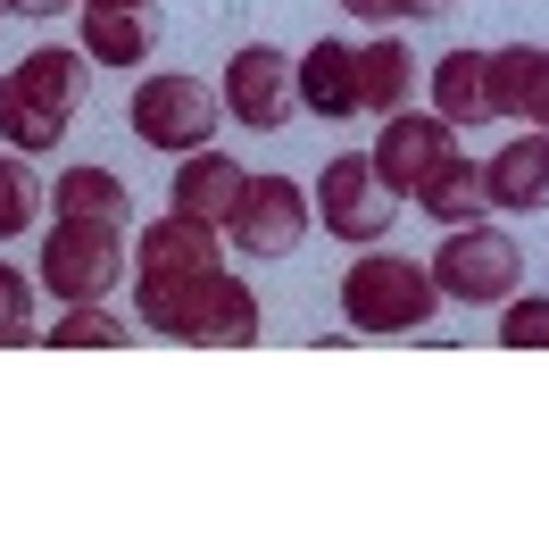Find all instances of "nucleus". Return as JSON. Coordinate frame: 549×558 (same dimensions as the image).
Listing matches in <instances>:
<instances>
[{
  "label": "nucleus",
  "mask_w": 549,
  "mask_h": 558,
  "mask_svg": "<svg viewBox=\"0 0 549 558\" xmlns=\"http://www.w3.org/2000/svg\"><path fill=\"white\" fill-rule=\"evenodd\" d=\"M516 117L549 134V50H525V100H516Z\"/></svg>",
  "instance_id": "obj_25"
},
{
  "label": "nucleus",
  "mask_w": 549,
  "mask_h": 558,
  "mask_svg": "<svg viewBox=\"0 0 549 558\" xmlns=\"http://www.w3.org/2000/svg\"><path fill=\"white\" fill-rule=\"evenodd\" d=\"M84 9H125V0H84Z\"/></svg>",
  "instance_id": "obj_29"
},
{
  "label": "nucleus",
  "mask_w": 549,
  "mask_h": 558,
  "mask_svg": "<svg viewBox=\"0 0 549 558\" xmlns=\"http://www.w3.org/2000/svg\"><path fill=\"white\" fill-rule=\"evenodd\" d=\"M308 201H317V226L333 233V242H383L391 217H400V192L375 175V159H366V150H333Z\"/></svg>",
  "instance_id": "obj_7"
},
{
  "label": "nucleus",
  "mask_w": 549,
  "mask_h": 558,
  "mask_svg": "<svg viewBox=\"0 0 549 558\" xmlns=\"http://www.w3.org/2000/svg\"><path fill=\"white\" fill-rule=\"evenodd\" d=\"M42 342H59V350H134V326L109 317L100 301H59V326H42Z\"/></svg>",
  "instance_id": "obj_20"
},
{
  "label": "nucleus",
  "mask_w": 549,
  "mask_h": 558,
  "mask_svg": "<svg viewBox=\"0 0 549 558\" xmlns=\"http://www.w3.org/2000/svg\"><path fill=\"white\" fill-rule=\"evenodd\" d=\"M516 276H525V251H516V233L500 226H441V251H434V283L441 301H466V308H491L516 292Z\"/></svg>",
  "instance_id": "obj_5"
},
{
  "label": "nucleus",
  "mask_w": 549,
  "mask_h": 558,
  "mask_svg": "<svg viewBox=\"0 0 549 558\" xmlns=\"http://www.w3.org/2000/svg\"><path fill=\"white\" fill-rule=\"evenodd\" d=\"M75 109H84V59L42 43V50H25L9 68V84H0V142L34 159V150H50L75 125Z\"/></svg>",
  "instance_id": "obj_2"
},
{
  "label": "nucleus",
  "mask_w": 549,
  "mask_h": 558,
  "mask_svg": "<svg viewBox=\"0 0 549 558\" xmlns=\"http://www.w3.org/2000/svg\"><path fill=\"white\" fill-rule=\"evenodd\" d=\"M25 342H42V326H34V283L0 258V350H25Z\"/></svg>",
  "instance_id": "obj_22"
},
{
  "label": "nucleus",
  "mask_w": 549,
  "mask_h": 558,
  "mask_svg": "<svg viewBox=\"0 0 549 558\" xmlns=\"http://www.w3.org/2000/svg\"><path fill=\"white\" fill-rule=\"evenodd\" d=\"M217 117H225V93H208L200 75H142L134 100H125V125L150 150H175V159L217 142Z\"/></svg>",
  "instance_id": "obj_6"
},
{
  "label": "nucleus",
  "mask_w": 549,
  "mask_h": 558,
  "mask_svg": "<svg viewBox=\"0 0 549 558\" xmlns=\"http://www.w3.org/2000/svg\"><path fill=\"white\" fill-rule=\"evenodd\" d=\"M134 308H142V326H150V333L192 342V350H242V342H258V292L233 276V267L159 283V292H134Z\"/></svg>",
  "instance_id": "obj_1"
},
{
  "label": "nucleus",
  "mask_w": 549,
  "mask_h": 558,
  "mask_svg": "<svg viewBox=\"0 0 549 558\" xmlns=\"http://www.w3.org/2000/svg\"><path fill=\"white\" fill-rule=\"evenodd\" d=\"M75 0H9V17H68Z\"/></svg>",
  "instance_id": "obj_27"
},
{
  "label": "nucleus",
  "mask_w": 549,
  "mask_h": 558,
  "mask_svg": "<svg viewBox=\"0 0 549 558\" xmlns=\"http://www.w3.org/2000/svg\"><path fill=\"white\" fill-rule=\"evenodd\" d=\"M525 50H533V43H508V50H491V100H500V125L516 117V100H525Z\"/></svg>",
  "instance_id": "obj_24"
},
{
  "label": "nucleus",
  "mask_w": 549,
  "mask_h": 558,
  "mask_svg": "<svg viewBox=\"0 0 549 558\" xmlns=\"http://www.w3.org/2000/svg\"><path fill=\"white\" fill-rule=\"evenodd\" d=\"M508 317H500V342L508 350H549V301H516V292H508Z\"/></svg>",
  "instance_id": "obj_23"
},
{
  "label": "nucleus",
  "mask_w": 549,
  "mask_h": 558,
  "mask_svg": "<svg viewBox=\"0 0 549 558\" xmlns=\"http://www.w3.org/2000/svg\"><path fill=\"white\" fill-rule=\"evenodd\" d=\"M134 292H159V283H183V276H208V267H225V226H208V217H150L134 242Z\"/></svg>",
  "instance_id": "obj_10"
},
{
  "label": "nucleus",
  "mask_w": 549,
  "mask_h": 558,
  "mask_svg": "<svg viewBox=\"0 0 549 558\" xmlns=\"http://www.w3.org/2000/svg\"><path fill=\"white\" fill-rule=\"evenodd\" d=\"M350 17H366V25H391V0H342Z\"/></svg>",
  "instance_id": "obj_28"
},
{
  "label": "nucleus",
  "mask_w": 549,
  "mask_h": 558,
  "mask_svg": "<svg viewBox=\"0 0 549 558\" xmlns=\"http://www.w3.org/2000/svg\"><path fill=\"white\" fill-rule=\"evenodd\" d=\"M457 0H391V17H408V25H434V17H450Z\"/></svg>",
  "instance_id": "obj_26"
},
{
  "label": "nucleus",
  "mask_w": 549,
  "mask_h": 558,
  "mask_svg": "<svg viewBox=\"0 0 549 558\" xmlns=\"http://www.w3.org/2000/svg\"><path fill=\"white\" fill-rule=\"evenodd\" d=\"M42 217V184L25 175V150H0V242H17Z\"/></svg>",
  "instance_id": "obj_21"
},
{
  "label": "nucleus",
  "mask_w": 549,
  "mask_h": 558,
  "mask_svg": "<svg viewBox=\"0 0 549 558\" xmlns=\"http://www.w3.org/2000/svg\"><path fill=\"white\" fill-rule=\"evenodd\" d=\"M0 17H9V0H0Z\"/></svg>",
  "instance_id": "obj_30"
},
{
  "label": "nucleus",
  "mask_w": 549,
  "mask_h": 558,
  "mask_svg": "<svg viewBox=\"0 0 549 558\" xmlns=\"http://www.w3.org/2000/svg\"><path fill=\"white\" fill-rule=\"evenodd\" d=\"M416 209H425V217H441V226H475V217L491 209V184H483V159H466V150H457V159L441 167L434 184L416 192Z\"/></svg>",
  "instance_id": "obj_18"
},
{
  "label": "nucleus",
  "mask_w": 549,
  "mask_h": 558,
  "mask_svg": "<svg viewBox=\"0 0 549 558\" xmlns=\"http://www.w3.org/2000/svg\"><path fill=\"white\" fill-rule=\"evenodd\" d=\"M358 109H375V117L416 109V68H408V50L391 43V34L358 43Z\"/></svg>",
  "instance_id": "obj_17"
},
{
  "label": "nucleus",
  "mask_w": 549,
  "mask_h": 558,
  "mask_svg": "<svg viewBox=\"0 0 549 558\" xmlns=\"http://www.w3.org/2000/svg\"><path fill=\"white\" fill-rule=\"evenodd\" d=\"M483 184H491V209H516V217H541L549 209V134H516L508 150L483 159Z\"/></svg>",
  "instance_id": "obj_13"
},
{
  "label": "nucleus",
  "mask_w": 549,
  "mask_h": 558,
  "mask_svg": "<svg viewBox=\"0 0 549 558\" xmlns=\"http://www.w3.org/2000/svg\"><path fill=\"white\" fill-rule=\"evenodd\" d=\"M366 159H375V175H383L391 192H408V201H416V192L457 159V125L441 109H400V117H383V134H375Z\"/></svg>",
  "instance_id": "obj_9"
},
{
  "label": "nucleus",
  "mask_w": 549,
  "mask_h": 558,
  "mask_svg": "<svg viewBox=\"0 0 549 558\" xmlns=\"http://www.w3.org/2000/svg\"><path fill=\"white\" fill-rule=\"evenodd\" d=\"M242 184H251V167H233L225 150L208 142V150H183L175 184H167V209L208 217V226H225V217H233V201H242Z\"/></svg>",
  "instance_id": "obj_14"
},
{
  "label": "nucleus",
  "mask_w": 549,
  "mask_h": 558,
  "mask_svg": "<svg viewBox=\"0 0 549 558\" xmlns=\"http://www.w3.org/2000/svg\"><path fill=\"white\" fill-rule=\"evenodd\" d=\"M434 109L450 117V125H500L491 50H450V59H434Z\"/></svg>",
  "instance_id": "obj_16"
},
{
  "label": "nucleus",
  "mask_w": 549,
  "mask_h": 558,
  "mask_svg": "<svg viewBox=\"0 0 549 558\" xmlns=\"http://www.w3.org/2000/svg\"><path fill=\"white\" fill-rule=\"evenodd\" d=\"M308 226H317V201L292 175H251L242 201H233V217H225V242L242 258H292L308 242Z\"/></svg>",
  "instance_id": "obj_8"
},
{
  "label": "nucleus",
  "mask_w": 549,
  "mask_h": 558,
  "mask_svg": "<svg viewBox=\"0 0 549 558\" xmlns=\"http://www.w3.org/2000/svg\"><path fill=\"white\" fill-rule=\"evenodd\" d=\"M434 308H441V283L434 267H416V258H391L366 242V258H350V276H342V317L358 333H416V326H434Z\"/></svg>",
  "instance_id": "obj_3"
},
{
  "label": "nucleus",
  "mask_w": 549,
  "mask_h": 558,
  "mask_svg": "<svg viewBox=\"0 0 549 558\" xmlns=\"http://www.w3.org/2000/svg\"><path fill=\"white\" fill-rule=\"evenodd\" d=\"M150 50H159V0L84 9V59H91V68H142Z\"/></svg>",
  "instance_id": "obj_15"
},
{
  "label": "nucleus",
  "mask_w": 549,
  "mask_h": 558,
  "mask_svg": "<svg viewBox=\"0 0 549 558\" xmlns=\"http://www.w3.org/2000/svg\"><path fill=\"white\" fill-rule=\"evenodd\" d=\"M217 93H225V117H233V125H251V134L292 125V109H300V93H292V59H283V50H267V43L233 50Z\"/></svg>",
  "instance_id": "obj_11"
},
{
  "label": "nucleus",
  "mask_w": 549,
  "mask_h": 558,
  "mask_svg": "<svg viewBox=\"0 0 549 558\" xmlns=\"http://www.w3.org/2000/svg\"><path fill=\"white\" fill-rule=\"evenodd\" d=\"M50 209L59 217H109V226H125V175L117 167H68L59 184H50Z\"/></svg>",
  "instance_id": "obj_19"
},
{
  "label": "nucleus",
  "mask_w": 549,
  "mask_h": 558,
  "mask_svg": "<svg viewBox=\"0 0 549 558\" xmlns=\"http://www.w3.org/2000/svg\"><path fill=\"white\" fill-rule=\"evenodd\" d=\"M125 226L109 217H59L42 242V292L59 301H109L117 283H125Z\"/></svg>",
  "instance_id": "obj_4"
},
{
  "label": "nucleus",
  "mask_w": 549,
  "mask_h": 558,
  "mask_svg": "<svg viewBox=\"0 0 549 558\" xmlns=\"http://www.w3.org/2000/svg\"><path fill=\"white\" fill-rule=\"evenodd\" d=\"M292 93L308 117H325V125H342V117H358V50L350 43H317L292 59Z\"/></svg>",
  "instance_id": "obj_12"
}]
</instances>
